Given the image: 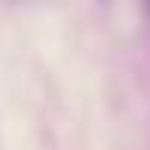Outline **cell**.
I'll list each match as a JSON object with an SVG mask.
<instances>
[{"instance_id":"obj_1","label":"cell","mask_w":150,"mask_h":150,"mask_svg":"<svg viewBox=\"0 0 150 150\" xmlns=\"http://www.w3.org/2000/svg\"><path fill=\"white\" fill-rule=\"evenodd\" d=\"M147 9H150V0H147Z\"/></svg>"}]
</instances>
